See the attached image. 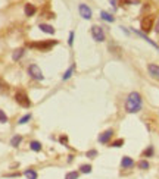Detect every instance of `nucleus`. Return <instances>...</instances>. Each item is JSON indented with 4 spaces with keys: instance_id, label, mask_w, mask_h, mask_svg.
Segmentation results:
<instances>
[{
    "instance_id": "1",
    "label": "nucleus",
    "mask_w": 159,
    "mask_h": 179,
    "mask_svg": "<svg viewBox=\"0 0 159 179\" xmlns=\"http://www.w3.org/2000/svg\"><path fill=\"white\" fill-rule=\"evenodd\" d=\"M143 109V97L139 91H131L125 99V112L139 113Z\"/></svg>"
},
{
    "instance_id": "2",
    "label": "nucleus",
    "mask_w": 159,
    "mask_h": 179,
    "mask_svg": "<svg viewBox=\"0 0 159 179\" xmlns=\"http://www.w3.org/2000/svg\"><path fill=\"white\" fill-rule=\"evenodd\" d=\"M58 44V40H44V41H33V43H26V46L35 49L39 52H49Z\"/></svg>"
},
{
    "instance_id": "3",
    "label": "nucleus",
    "mask_w": 159,
    "mask_h": 179,
    "mask_svg": "<svg viewBox=\"0 0 159 179\" xmlns=\"http://www.w3.org/2000/svg\"><path fill=\"white\" fill-rule=\"evenodd\" d=\"M15 100H16V103H18L21 107H25V109H30V107H31V100H30L28 94H26L24 90H18V91L15 93Z\"/></svg>"
},
{
    "instance_id": "4",
    "label": "nucleus",
    "mask_w": 159,
    "mask_h": 179,
    "mask_svg": "<svg viewBox=\"0 0 159 179\" xmlns=\"http://www.w3.org/2000/svg\"><path fill=\"white\" fill-rule=\"evenodd\" d=\"M153 25H155V16H153V15H146V16H143V19H141V22H140L141 33H145V34L150 33Z\"/></svg>"
},
{
    "instance_id": "5",
    "label": "nucleus",
    "mask_w": 159,
    "mask_h": 179,
    "mask_svg": "<svg viewBox=\"0 0 159 179\" xmlns=\"http://www.w3.org/2000/svg\"><path fill=\"white\" fill-rule=\"evenodd\" d=\"M28 75L33 78L34 81H43L44 80V75L41 72V69H40L39 65H35V63H31L30 66H28Z\"/></svg>"
},
{
    "instance_id": "6",
    "label": "nucleus",
    "mask_w": 159,
    "mask_h": 179,
    "mask_svg": "<svg viewBox=\"0 0 159 179\" xmlns=\"http://www.w3.org/2000/svg\"><path fill=\"white\" fill-rule=\"evenodd\" d=\"M90 33H92V37L94 41H97V43H103L106 40V35H105V31H103V28L99 27V25H93L90 28Z\"/></svg>"
},
{
    "instance_id": "7",
    "label": "nucleus",
    "mask_w": 159,
    "mask_h": 179,
    "mask_svg": "<svg viewBox=\"0 0 159 179\" xmlns=\"http://www.w3.org/2000/svg\"><path fill=\"white\" fill-rule=\"evenodd\" d=\"M78 12H80V16H81L83 19H86V21L92 19L93 10L88 5H86V3H80L78 5Z\"/></svg>"
},
{
    "instance_id": "8",
    "label": "nucleus",
    "mask_w": 159,
    "mask_h": 179,
    "mask_svg": "<svg viewBox=\"0 0 159 179\" xmlns=\"http://www.w3.org/2000/svg\"><path fill=\"white\" fill-rule=\"evenodd\" d=\"M112 137H113V129H106V131H103V132L100 134L97 139H99L100 144H109Z\"/></svg>"
},
{
    "instance_id": "9",
    "label": "nucleus",
    "mask_w": 159,
    "mask_h": 179,
    "mask_svg": "<svg viewBox=\"0 0 159 179\" xmlns=\"http://www.w3.org/2000/svg\"><path fill=\"white\" fill-rule=\"evenodd\" d=\"M147 72H149V75L152 76L153 80L159 81V65H156V63H149L147 65Z\"/></svg>"
},
{
    "instance_id": "10",
    "label": "nucleus",
    "mask_w": 159,
    "mask_h": 179,
    "mask_svg": "<svg viewBox=\"0 0 159 179\" xmlns=\"http://www.w3.org/2000/svg\"><path fill=\"white\" fill-rule=\"evenodd\" d=\"M134 166H136V161H134L131 157L124 156V157L121 159V167H122V169H132Z\"/></svg>"
},
{
    "instance_id": "11",
    "label": "nucleus",
    "mask_w": 159,
    "mask_h": 179,
    "mask_svg": "<svg viewBox=\"0 0 159 179\" xmlns=\"http://www.w3.org/2000/svg\"><path fill=\"white\" fill-rule=\"evenodd\" d=\"M35 12H37V7L34 6L33 3H25V6H24V14H25V16L31 18V16L35 15Z\"/></svg>"
},
{
    "instance_id": "12",
    "label": "nucleus",
    "mask_w": 159,
    "mask_h": 179,
    "mask_svg": "<svg viewBox=\"0 0 159 179\" xmlns=\"http://www.w3.org/2000/svg\"><path fill=\"white\" fill-rule=\"evenodd\" d=\"M134 33L137 34L139 37H141L143 40H146V41H147V43H149V44H150V46H152V47H155V49H156V50H158V52H159V46H158V44H156V43H155V41H152V40H150V38H149V37H147V35H146L145 33H141V31H136V29H134Z\"/></svg>"
},
{
    "instance_id": "13",
    "label": "nucleus",
    "mask_w": 159,
    "mask_h": 179,
    "mask_svg": "<svg viewBox=\"0 0 159 179\" xmlns=\"http://www.w3.org/2000/svg\"><path fill=\"white\" fill-rule=\"evenodd\" d=\"M24 54H25V49H16L12 53V60L13 62H19L24 57Z\"/></svg>"
},
{
    "instance_id": "14",
    "label": "nucleus",
    "mask_w": 159,
    "mask_h": 179,
    "mask_svg": "<svg viewBox=\"0 0 159 179\" xmlns=\"http://www.w3.org/2000/svg\"><path fill=\"white\" fill-rule=\"evenodd\" d=\"M39 28L43 31V33H46V34H50V35H53V34L56 33V29L52 27V25H49V24H40Z\"/></svg>"
},
{
    "instance_id": "15",
    "label": "nucleus",
    "mask_w": 159,
    "mask_h": 179,
    "mask_svg": "<svg viewBox=\"0 0 159 179\" xmlns=\"http://www.w3.org/2000/svg\"><path fill=\"white\" fill-rule=\"evenodd\" d=\"M153 154H155V148H153V146H149L146 150H143V153H141V157L149 159V157H153Z\"/></svg>"
},
{
    "instance_id": "16",
    "label": "nucleus",
    "mask_w": 159,
    "mask_h": 179,
    "mask_svg": "<svg viewBox=\"0 0 159 179\" xmlns=\"http://www.w3.org/2000/svg\"><path fill=\"white\" fill-rule=\"evenodd\" d=\"M21 142H22V137L21 135H13L10 138V146L15 147V148H18L21 146Z\"/></svg>"
},
{
    "instance_id": "17",
    "label": "nucleus",
    "mask_w": 159,
    "mask_h": 179,
    "mask_svg": "<svg viewBox=\"0 0 159 179\" xmlns=\"http://www.w3.org/2000/svg\"><path fill=\"white\" fill-rule=\"evenodd\" d=\"M24 176H25L26 179H37L39 178V173L35 172L34 169H26L25 172H24Z\"/></svg>"
},
{
    "instance_id": "18",
    "label": "nucleus",
    "mask_w": 159,
    "mask_h": 179,
    "mask_svg": "<svg viewBox=\"0 0 159 179\" xmlns=\"http://www.w3.org/2000/svg\"><path fill=\"white\" fill-rule=\"evenodd\" d=\"M100 18L103 21H106V22H109V24H112L113 21H115V18H113L111 14H108V12H105V10H102L100 12Z\"/></svg>"
},
{
    "instance_id": "19",
    "label": "nucleus",
    "mask_w": 159,
    "mask_h": 179,
    "mask_svg": "<svg viewBox=\"0 0 159 179\" xmlns=\"http://www.w3.org/2000/svg\"><path fill=\"white\" fill-rule=\"evenodd\" d=\"M109 52L112 54H116V56H121V47L116 46L115 43H111L109 44Z\"/></svg>"
},
{
    "instance_id": "20",
    "label": "nucleus",
    "mask_w": 159,
    "mask_h": 179,
    "mask_svg": "<svg viewBox=\"0 0 159 179\" xmlns=\"http://www.w3.org/2000/svg\"><path fill=\"white\" fill-rule=\"evenodd\" d=\"M30 148L33 150V151H35V153H39V151H41V142L40 141H31L30 142Z\"/></svg>"
},
{
    "instance_id": "21",
    "label": "nucleus",
    "mask_w": 159,
    "mask_h": 179,
    "mask_svg": "<svg viewBox=\"0 0 159 179\" xmlns=\"http://www.w3.org/2000/svg\"><path fill=\"white\" fill-rule=\"evenodd\" d=\"M93 167L92 165H80V173H84V175H88V173H92Z\"/></svg>"
},
{
    "instance_id": "22",
    "label": "nucleus",
    "mask_w": 159,
    "mask_h": 179,
    "mask_svg": "<svg viewBox=\"0 0 159 179\" xmlns=\"http://www.w3.org/2000/svg\"><path fill=\"white\" fill-rule=\"evenodd\" d=\"M74 69H75V65H71V66L68 68L65 71V73H63V76H62V80L66 81V80H69L71 76H72V72H74Z\"/></svg>"
},
{
    "instance_id": "23",
    "label": "nucleus",
    "mask_w": 159,
    "mask_h": 179,
    "mask_svg": "<svg viewBox=\"0 0 159 179\" xmlns=\"http://www.w3.org/2000/svg\"><path fill=\"white\" fill-rule=\"evenodd\" d=\"M137 167H139V169H141V170H147V169L150 167V163H149L146 159H141L139 163H137Z\"/></svg>"
},
{
    "instance_id": "24",
    "label": "nucleus",
    "mask_w": 159,
    "mask_h": 179,
    "mask_svg": "<svg viewBox=\"0 0 159 179\" xmlns=\"http://www.w3.org/2000/svg\"><path fill=\"white\" fill-rule=\"evenodd\" d=\"M31 118H33V116H31V113H26V115H24L22 118H19V119H18V125H25V123H28V122L31 120Z\"/></svg>"
},
{
    "instance_id": "25",
    "label": "nucleus",
    "mask_w": 159,
    "mask_h": 179,
    "mask_svg": "<svg viewBox=\"0 0 159 179\" xmlns=\"http://www.w3.org/2000/svg\"><path fill=\"white\" fill-rule=\"evenodd\" d=\"M78 176H80L78 170H71V172H68L65 175V179H78Z\"/></svg>"
},
{
    "instance_id": "26",
    "label": "nucleus",
    "mask_w": 159,
    "mask_h": 179,
    "mask_svg": "<svg viewBox=\"0 0 159 179\" xmlns=\"http://www.w3.org/2000/svg\"><path fill=\"white\" fill-rule=\"evenodd\" d=\"M122 146H124V139H122V138H118V139H115V141H112V142H111V147L121 148Z\"/></svg>"
},
{
    "instance_id": "27",
    "label": "nucleus",
    "mask_w": 159,
    "mask_h": 179,
    "mask_svg": "<svg viewBox=\"0 0 159 179\" xmlns=\"http://www.w3.org/2000/svg\"><path fill=\"white\" fill-rule=\"evenodd\" d=\"M97 154H99L97 150H88V151L86 153V156L88 157V159H96V157H97Z\"/></svg>"
},
{
    "instance_id": "28",
    "label": "nucleus",
    "mask_w": 159,
    "mask_h": 179,
    "mask_svg": "<svg viewBox=\"0 0 159 179\" xmlns=\"http://www.w3.org/2000/svg\"><path fill=\"white\" fill-rule=\"evenodd\" d=\"M7 122V115L3 110H0V123H6Z\"/></svg>"
},
{
    "instance_id": "29",
    "label": "nucleus",
    "mask_w": 159,
    "mask_h": 179,
    "mask_svg": "<svg viewBox=\"0 0 159 179\" xmlns=\"http://www.w3.org/2000/svg\"><path fill=\"white\" fill-rule=\"evenodd\" d=\"M68 141H69V139H68L66 135H60L59 137V142L62 144V146H68Z\"/></svg>"
},
{
    "instance_id": "30",
    "label": "nucleus",
    "mask_w": 159,
    "mask_h": 179,
    "mask_svg": "<svg viewBox=\"0 0 159 179\" xmlns=\"http://www.w3.org/2000/svg\"><path fill=\"white\" fill-rule=\"evenodd\" d=\"M74 37H75V33L71 31V33H69V40H68V44H69L71 47L74 46Z\"/></svg>"
},
{
    "instance_id": "31",
    "label": "nucleus",
    "mask_w": 159,
    "mask_h": 179,
    "mask_svg": "<svg viewBox=\"0 0 159 179\" xmlns=\"http://www.w3.org/2000/svg\"><path fill=\"white\" fill-rule=\"evenodd\" d=\"M7 88H9V87H7L6 84H5V82H3V81L0 80V91H6Z\"/></svg>"
},
{
    "instance_id": "32",
    "label": "nucleus",
    "mask_w": 159,
    "mask_h": 179,
    "mask_svg": "<svg viewBox=\"0 0 159 179\" xmlns=\"http://www.w3.org/2000/svg\"><path fill=\"white\" fill-rule=\"evenodd\" d=\"M109 3L112 5L113 9H116V5H118V2H116V0H109Z\"/></svg>"
},
{
    "instance_id": "33",
    "label": "nucleus",
    "mask_w": 159,
    "mask_h": 179,
    "mask_svg": "<svg viewBox=\"0 0 159 179\" xmlns=\"http://www.w3.org/2000/svg\"><path fill=\"white\" fill-rule=\"evenodd\" d=\"M155 31L159 34V18H158V21H156V24H155Z\"/></svg>"
}]
</instances>
